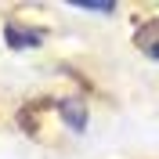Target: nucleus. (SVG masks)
Returning <instances> with one entry per match:
<instances>
[{
	"label": "nucleus",
	"mask_w": 159,
	"mask_h": 159,
	"mask_svg": "<svg viewBox=\"0 0 159 159\" xmlns=\"http://www.w3.org/2000/svg\"><path fill=\"white\" fill-rule=\"evenodd\" d=\"M138 47H145L152 58H159V22L141 25V33H138Z\"/></svg>",
	"instance_id": "3"
},
{
	"label": "nucleus",
	"mask_w": 159,
	"mask_h": 159,
	"mask_svg": "<svg viewBox=\"0 0 159 159\" xmlns=\"http://www.w3.org/2000/svg\"><path fill=\"white\" fill-rule=\"evenodd\" d=\"M61 116H65V123H69L72 130H83L87 127V109H83V101H61Z\"/></svg>",
	"instance_id": "2"
},
{
	"label": "nucleus",
	"mask_w": 159,
	"mask_h": 159,
	"mask_svg": "<svg viewBox=\"0 0 159 159\" xmlns=\"http://www.w3.org/2000/svg\"><path fill=\"white\" fill-rule=\"evenodd\" d=\"M40 40H43V33H36V29H22V25H7V43L11 47H36Z\"/></svg>",
	"instance_id": "1"
}]
</instances>
